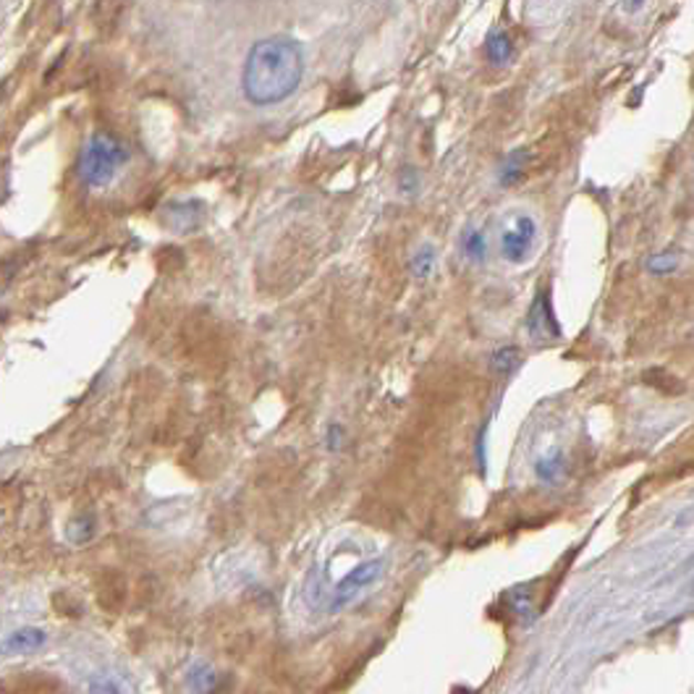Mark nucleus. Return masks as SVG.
Instances as JSON below:
<instances>
[{"label": "nucleus", "instance_id": "1", "mask_svg": "<svg viewBox=\"0 0 694 694\" xmlns=\"http://www.w3.org/2000/svg\"><path fill=\"white\" fill-rule=\"evenodd\" d=\"M302 74H305V55L292 38L259 40L249 50L244 67V95L255 105H276L294 95Z\"/></svg>", "mask_w": 694, "mask_h": 694}, {"label": "nucleus", "instance_id": "2", "mask_svg": "<svg viewBox=\"0 0 694 694\" xmlns=\"http://www.w3.org/2000/svg\"><path fill=\"white\" fill-rule=\"evenodd\" d=\"M126 161L124 147L108 134H95L86 142L82 161H79V176L90 186H108L115 178L121 165Z\"/></svg>", "mask_w": 694, "mask_h": 694}, {"label": "nucleus", "instance_id": "3", "mask_svg": "<svg viewBox=\"0 0 694 694\" xmlns=\"http://www.w3.org/2000/svg\"><path fill=\"white\" fill-rule=\"evenodd\" d=\"M534 238H538V223L530 213H509L501 223V236H498V244H501V257L511 265H522L527 263V257L532 255Z\"/></svg>", "mask_w": 694, "mask_h": 694}, {"label": "nucleus", "instance_id": "4", "mask_svg": "<svg viewBox=\"0 0 694 694\" xmlns=\"http://www.w3.org/2000/svg\"><path fill=\"white\" fill-rule=\"evenodd\" d=\"M42 645H45V632H42V629L27 626L9 634V637L0 642V655H27L34 653V650Z\"/></svg>", "mask_w": 694, "mask_h": 694}, {"label": "nucleus", "instance_id": "5", "mask_svg": "<svg viewBox=\"0 0 694 694\" xmlns=\"http://www.w3.org/2000/svg\"><path fill=\"white\" fill-rule=\"evenodd\" d=\"M527 328H530L532 336H559V328L553 323L551 302H548L545 292L538 294V299H534L530 317H527Z\"/></svg>", "mask_w": 694, "mask_h": 694}, {"label": "nucleus", "instance_id": "6", "mask_svg": "<svg viewBox=\"0 0 694 694\" xmlns=\"http://www.w3.org/2000/svg\"><path fill=\"white\" fill-rule=\"evenodd\" d=\"M486 53H488V61L493 63L496 69L509 67L511 58H514V42H511L509 32H503V29H496V32L490 34L488 42H486Z\"/></svg>", "mask_w": 694, "mask_h": 694}, {"label": "nucleus", "instance_id": "7", "mask_svg": "<svg viewBox=\"0 0 694 694\" xmlns=\"http://www.w3.org/2000/svg\"><path fill=\"white\" fill-rule=\"evenodd\" d=\"M375 576H378V563H367V567H361V569L354 571V574L346 576V580L341 582V588H338V595H341V600H338V603H344V600L349 598L354 590L361 588V584L372 582ZM338 603H336V605H338Z\"/></svg>", "mask_w": 694, "mask_h": 694}, {"label": "nucleus", "instance_id": "8", "mask_svg": "<svg viewBox=\"0 0 694 694\" xmlns=\"http://www.w3.org/2000/svg\"><path fill=\"white\" fill-rule=\"evenodd\" d=\"M527 161H530V153H527V150H514V153L506 157V163L501 169V184L509 186V184H514V181L522 178Z\"/></svg>", "mask_w": 694, "mask_h": 694}, {"label": "nucleus", "instance_id": "9", "mask_svg": "<svg viewBox=\"0 0 694 694\" xmlns=\"http://www.w3.org/2000/svg\"><path fill=\"white\" fill-rule=\"evenodd\" d=\"M461 247H465V255L467 259H474V263H480L482 257H486V236L480 234L477 228H467L465 236H461Z\"/></svg>", "mask_w": 694, "mask_h": 694}, {"label": "nucleus", "instance_id": "10", "mask_svg": "<svg viewBox=\"0 0 694 694\" xmlns=\"http://www.w3.org/2000/svg\"><path fill=\"white\" fill-rule=\"evenodd\" d=\"M645 267L650 273H655V276H669V273H674L678 267V259L674 252H657V255H650Z\"/></svg>", "mask_w": 694, "mask_h": 694}, {"label": "nucleus", "instance_id": "11", "mask_svg": "<svg viewBox=\"0 0 694 694\" xmlns=\"http://www.w3.org/2000/svg\"><path fill=\"white\" fill-rule=\"evenodd\" d=\"M432 267H436V249L430 247H419L417 255L411 257V271H415L417 278H428L432 273Z\"/></svg>", "mask_w": 694, "mask_h": 694}, {"label": "nucleus", "instance_id": "12", "mask_svg": "<svg viewBox=\"0 0 694 694\" xmlns=\"http://www.w3.org/2000/svg\"><path fill=\"white\" fill-rule=\"evenodd\" d=\"M517 361H519V351L517 349H503V351L496 354L493 365L498 367V370H511V367H514Z\"/></svg>", "mask_w": 694, "mask_h": 694}, {"label": "nucleus", "instance_id": "13", "mask_svg": "<svg viewBox=\"0 0 694 694\" xmlns=\"http://www.w3.org/2000/svg\"><path fill=\"white\" fill-rule=\"evenodd\" d=\"M90 694H121V690L111 678H92Z\"/></svg>", "mask_w": 694, "mask_h": 694}, {"label": "nucleus", "instance_id": "14", "mask_svg": "<svg viewBox=\"0 0 694 694\" xmlns=\"http://www.w3.org/2000/svg\"><path fill=\"white\" fill-rule=\"evenodd\" d=\"M642 3H645V0H624V9H626L629 13H634V11L642 9Z\"/></svg>", "mask_w": 694, "mask_h": 694}]
</instances>
